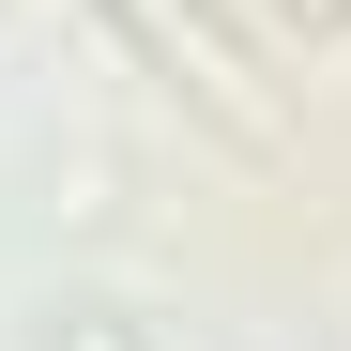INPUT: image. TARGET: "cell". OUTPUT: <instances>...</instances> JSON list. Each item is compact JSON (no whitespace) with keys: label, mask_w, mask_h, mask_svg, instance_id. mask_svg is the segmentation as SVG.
<instances>
[{"label":"cell","mask_w":351,"mask_h":351,"mask_svg":"<svg viewBox=\"0 0 351 351\" xmlns=\"http://www.w3.org/2000/svg\"><path fill=\"white\" fill-rule=\"evenodd\" d=\"M123 16H138V31H153V46H168V62H184V77H214L229 107H245V77H229V46H214V31L184 16V0H123Z\"/></svg>","instance_id":"obj_1"}]
</instances>
